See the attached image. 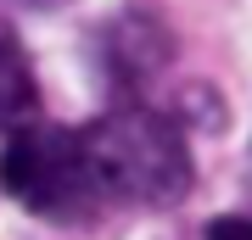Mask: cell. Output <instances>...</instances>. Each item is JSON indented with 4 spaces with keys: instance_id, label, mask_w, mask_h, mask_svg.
<instances>
[{
    "instance_id": "7a4b0ae2",
    "label": "cell",
    "mask_w": 252,
    "mask_h": 240,
    "mask_svg": "<svg viewBox=\"0 0 252 240\" xmlns=\"http://www.w3.org/2000/svg\"><path fill=\"white\" fill-rule=\"evenodd\" d=\"M0 190L39 218H67L84 201H95L84 173L79 129L62 123H28L0 145Z\"/></svg>"
},
{
    "instance_id": "277c9868",
    "label": "cell",
    "mask_w": 252,
    "mask_h": 240,
    "mask_svg": "<svg viewBox=\"0 0 252 240\" xmlns=\"http://www.w3.org/2000/svg\"><path fill=\"white\" fill-rule=\"evenodd\" d=\"M207 240H252V218H213Z\"/></svg>"
},
{
    "instance_id": "6da1fadb",
    "label": "cell",
    "mask_w": 252,
    "mask_h": 240,
    "mask_svg": "<svg viewBox=\"0 0 252 240\" xmlns=\"http://www.w3.org/2000/svg\"><path fill=\"white\" fill-rule=\"evenodd\" d=\"M84 145V173L90 190L107 201H135V207H174L196 185L190 140L174 117L152 107H118L101 123L79 129Z\"/></svg>"
},
{
    "instance_id": "3957f363",
    "label": "cell",
    "mask_w": 252,
    "mask_h": 240,
    "mask_svg": "<svg viewBox=\"0 0 252 240\" xmlns=\"http://www.w3.org/2000/svg\"><path fill=\"white\" fill-rule=\"evenodd\" d=\"M39 112V79H34V62H28L17 28L0 17V129H28V117Z\"/></svg>"
}]
</instances>
